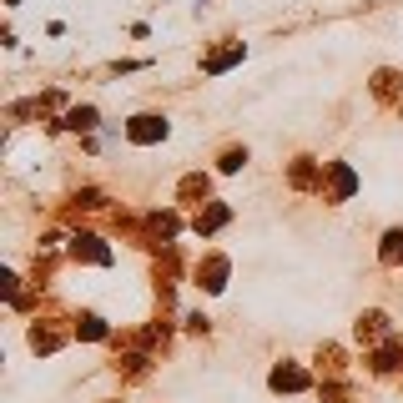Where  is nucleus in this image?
<instances>
[{
	"instance_id": "nucleus-1",
	"label": "nucleus",
	"mask_w": 403,
	"mask_h": 403,
	"mask_svg": "<svg viewBox=\"0 0 403 403\" xmlns=\"http://www.w3.org/2000/svg\"><path fill=\"white\" fill-rule=\"evenodd\" d=\"M156 136H166V122H156V117H136L131 122V141H156Z\"/></svg>"
},
{
	"instance_id": "nucleus-2",
	"label": "nucleus",
	"mask_w": 403,
	"mask_h": 403,
	"mask_svg": "<svg viewBox=\"0 0 403 403\" xmlns=\"http://www.w3.org/2000/svg\"><path fill=\"white\" fill-rule=\"evenodd\" d=\"M303 383H308V373H298V368H277L272 373V388H287V393H298Z\"/></svg>"
},
{
	"instance_id": "nucleus-3",
	"label": "nucleus",
	"mask_w": 403,
	"mask_h": 403,
	"mask_svg": "<svg viewBox=\"0 0 403 403\" xmlns=\"http://www.w3.org/2000/svg\"><path fill=\"white\" fill-rule=\"evenodd\" d=\"M76 257H91V262H106V247H96V237H76Z\"/></svg>"
},
{
	"instance_id": "nucleus-4",
	"label": "nucleus",
	"mask_w": 403,
	"mask_h": 403,
	"mask_svg": "<svg viewBox=\"0 0 403 403\" xmlns=\"http://www.w3.org/2000/svg\"><path fill=\"white\" fill-rule=\"evenodd\" d=\"M383 257L388 262H403V232H388L383 237Z\"/></svg>"
},
{
	"instance_id": "nucleus-5",
	"label": "nucleus",
	"mask_w": 403,
	"mask_h": 403,
	"mask_svg": "<svg viewBox=\"0 0 403 403\" xmlns=\"http://www.w3.org/2000/svg\"><path fill=\"white\" fill-rule=\"evenodd\" d=\"M217 222H227V207H207V217H197V232H212Z\"/></svg>"
},
{
	"instance_id": "nucleus-6",
	"label": "nucleus",
	"mask_w": 403,
	"mask_h": 403,
	"mask_svg": "<svg viewBox=\"0 0 403 403\" xmlns=\"http://www.w3.org/2000/svg\"><path fill=\"white\" fill-rule=\"evenodd\" d=\"M101 333H106L101 318H81V338H101Z\"/></svg>"
}]
</instances>
